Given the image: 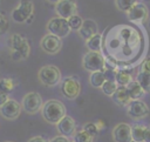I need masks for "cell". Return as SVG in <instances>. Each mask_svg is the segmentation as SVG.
Returning <instances> with one entry per match:
<instances>
[{"label":"cell","mask_w":150,"mask_h":142,"mask_svg":"<svg viewBox=\"0 0 150 142\" xmlns=\"http://www.w3.org/2000/svg\"><path fill=\"white\" fill-rule=\"evenodd\" d=\"M66 107L64 104L55 99L48 100L43 102V106L41 108V115L45 121H47L50 124H56L63 116H66Z\"/></svg>","instance_id":"cell-1"},{"label":"cell","mask_w":150,"mask_h":142,"mask_svg":"<svg viewBox=\"0 0 150 142\" xmlns=\"http://www.w3.org/2000/svg\"><path fill=\"white\" fill-rule=\"evenodd\" d=\"M9 46L12 49V59L23 60L28 58L30 47L27 39L21 34H13L9 39Z\"/></svg>","instance_id":"cell-2"},{"label":"cell","mask_w":150,"mask_h":142,"mask_svg":"<svg viewBox=\"0 0 150 142\" xmlns=\"http://www.w3.org/2000/svg\"><path fill=\"white\" fill-rule=\"evenodd\" d=\"M38 77H39V81L47 87L56 86L62 81V75L60 69L53 65H47L41 67L38 73Z\"/></svg>","instance_id":"cell-3"},{"label":"cell","mask_w":150,"mask_h":142,"mask_svg":"<svg viewBox=\"0 0 150 142\" xmlns=\"http://www.w3.org/2000/svg\"><path fill=\"white\" fill-rule=\"evenodd\" d=\"M82 65H83V68L90 73L103 70L105 68V58L102 55V53L89 50L88 53L84 54L82 59Z\"/></svg>","instance_id":"cell-4"},{"label":"cell","mask_w":150,"mask_h":142,"mask_svg":"<svg viewBox=\"0 0 150 142\" xmlns=\"http://www.w3.org/2000/svg\"><path fill=\"white\" fill-rule=\"evenodd\" d=\"M47 32L49 34H53V35H56L59 38H64L67 35H69L70 33V27H69V23H68V20L67 19H63V18H60V16H55V18H52L48 22H47Z\"/></svg>","instance_id":"cell-5"},{"label":"cell","mask_w":150,"mask_h":142,"mask_svg":"<svg viewBox=\"0 0 150 142\" xmlns=\"http://www.w3.org/2000/svg\"><path fill=\"white\" fill-rule=\"evenodd\" d=\"M34 4L32 0H20L18 6L12 11V18L15 22H26L33 15Z\"/></svg>","instance_id":"cell-6"},{"label":"cell","mask_w":150,"mask_h":142,"mask_svg":"<svg viewBox=\"0 0 150 142\" xmlns=\"http://www.w3.org/2000/svg\"><path fill=\"white\" fill-rule=\"evenodd\" d=\"M60 89H61L62 95L66 99L74 100L79 96V94L81 92V83H80L79 79H76L74 76H68L61 81Z\"/></svg>","instance_id":"cell-7"},{"label":"cell","mask_w":150,"mask_h":142,"mask_svg":"<svg viewBox=\"0 0 150 142\" xmlns=\"http://www.w3.org/2000/svg\"><path fill=\"white\" fill-rule=\"evenodd\" d=\"M22 109L28 114H35L38 111H41V108L43 106L42 97L36 92H29L27 93L22 99Z\"/></svg>","instance_id":"cell-8"},{"label":"cell","mask_w":150,"mask_h":142,"mask_svg":"<svg viewBox=\"0 0 150 142\" xmlns=\"http://www.w3.org/2000/svg\"><path fill=\"white\" fill-rule=\"evenodd\" d=\"M127 114L132 120H142L149 115V107L142 100H132L127 106Z\"/></svg>","instance_id":"cell-9"},{"label":"cell","mask_w":150,"mask_h":142,"mask_svg":"<svg viewBox=\"0 0 150 142\" xmlns=\"http://www.w3.org/2000/svg\"><path fill=\"white\" fill-rule=\"evenodd\" d=\"M127 15H128V19L132 23L141 25V23H143L149 18V11H148V7L145 6V4L141 2V1H137L128 11Z\"/></svg>","instance_id":"cell-10"},{"label":"cell","mask_w":150,"mask_h":142,"mask_svg":"<svg viewBox=\"0 0 150 142\" xmlns=\"http://www.w3.org/2000/svg\"><path fill=\"white\" fill-rule=\"evenodd\" d=\"M40 47L41 49L47 53V54H56L61 50V47H62V40L61 38L56 36V35H53V34H46L41 41H40Z\"/></svg>","instance_id":"cell-11"},{"label":"cell","mask_w":150,"mask_h":142,"mask_svg":"<svg viewBox=\"0 0 150 142\" xmlns=\"http://www.w3.org/2000/svg\"><path fill=\"white\" fill-rule=\"evenodd\" d=\"M55 13L56 16L68 20L70 16L77 14V4L75 0H60L55 4Z\"/></svg>","instance_id":"cell-12"},{"label":"cell","mask_w":150,"mask_h":142,"mask_svg":"<svg viewBox=\"0 0 150 142\" xmlns=\"http://www.w3.org/2000/svg\"><path fill=\"white\" fill-rule=\"evenodd\" d=\"M21 110H22V106L18 101L9 99L5 104H2L0 107V115L6 120L12 121L20 116Z\"/></svg>","instance_id":"cell-13"},{"label":"cell","mask_w":150,"mask_h":142,"mask_svg":"<svg viewBox=\"0 0 150 142\" xmlns=\"http://www.w3.org/2000/svg\"><path fill=\"white\" fill-rule=\"evenodd\" d=\"M56 129H57V131H59L60 135L66 136V137H68V138L74 137L75 133L77 131L75 120H74L71 116H68V115L63 116V117L56 123Z\"/></svg>","instance_id":"cell-14"},{"label":"cell","mask_w":150,"mask_h":142,"mask_svg":"<svg viewBox=\"0 0 150 142\" xmlns=\"http://www.w3.org/2000/svg\"><path fill=\"white\" fill-rule=\"evenodd\" d=\"M114 142H131V126L125 122H121L112 128L111 131Z\"/></svg>","instance_id":"cell-15"},{"label":"cell","mask_w":150,"mask_h":142,"mask_svg":"<svg viewBox=\"0 0 150 142\" xmlns=\"http://www.w3.org/2000/svg\"><path fill=\"white\" fill-rule=\"evenodd\" d=\"M97 33H98V26L94 20H91V19L83 20V23H82L81 28L79 29V34L84 41Z\"/></svg>","instance_id":"cell-16"},{"label":"cell","mask_w":150,"mask_h":142,"mask_svg":"<svg viewBox=\"0 0 150 142\" xmlns=\"http://www.w3.org/2000/svg\"><path fill=\"white\" fill-rule=\"evenodd\" d=\"M112 100L115 101L116 104H118L120 107H127L132 100L129 96V93L127 90V87H117L116 92L112 95Z\"/></svg>","instance_id":"cell-17"},{"label":"cell","mask_w":150,"mask_h":142,"mask_svg":"<svg viewBox=\"0 0 150 142\" xmlns=\"http://www.w3.org/2000/svg\"><path fill=\"white\" fill-rule=\"evenodd\" d=\"M127 90H128L131 100H141L143 97V95L145 94V92L142 89V87L139 86V83L136 80H132L127 86Z\"/></svg>","instance_id":"cell-18"},{"label":"cell","mask_w":150,"mask_h":142,"mask_svg":"<svg viewBox=\"0 0 150 142\" xmlns=\"http://www.w3.org/2000/svg\"><path fill=\"white\" fill-rule=\"evenodd\" d=\"M86 46L90 52L101 53L102 52V34L97 33L93 35L91 38H89L88 40H86Z\"/></svg>","instance_id":"cell-19"},{"label":"cell","mask_w":150,"mask_h":142,"mask_svg":"<svg viewBox=\"0 0 150 142\" xmlns=\"http://www.w3.org/2000/svg\"><path fill=\"white\" fill-rule=\"evenodd\" d=\"M146 126L141 123H135L131 126V137L135 142H144V134H145Z\"/></svg>","instance_id":"cell-20"},{"label":"cell","mask_w":150,"mask_h":142,"mask_svg":"<svg viewBox=\"0 0 150 142\" xmlns=\"http://www.w3.org/2000/svg\"><path fill=\"white\" fill-rule=\"evenodd\" d=\"M115 81H116L117 86H120V87H127L132 81V75L129 72L121 69V70H117L116 72Z\"/></svg>","instance_id":"cell-21"},{"label":"cell","mask_w":150,"mask_h":142,"mask_svg":"<svg viewBox=\"0 0 150 142\" xmlns=\"http://www.w3.org/2000/svg\"><path fill=\"white\" fill-rule=\"evenodd\" d=\"M89 82L94 88H101L103 86V83L105 82V77H104L103 70H97V72L90 73Z\"/></svg>","instance_id":"cell-22"},{"label":"cell","mask_w":150,"mask_h":142,"mask_svg":"<svg viewBox=\"0 0 150 142\" xmlns=\"http://www.w3.org/2000/svg\"><path fill=\"white\" fill-rule=\"evenodd\" d=\"M136 81L139 83V86L142 87V89L145 93H150V73L146 72H139L137 74Z\"/></svg>","instance_id":"cell-23"},{"label":"cell","mask_w":150,"mask_h":142,"mask_svg":"<svg viewBox=\"0 0 150 142\" xmlns=\"http://www.w3.org/2000/svg\"><path fill=\"white\" fill-rule=\"evenodd\" d=\"M15 87V82L11 77H2L0 79V93L9 94Z\"/></svg>","instance_id":"cell-24"},{"label":"cell","mask_w":150,"mask_h":142,"mask_svg":"<svg viewBox=\"0 0 150 142\" xmlns=\"http://www.w3.org/2000/svg\"><path fill=\"white\" fill-rule=\"evenodd\" d=\"M117 87H118V86H117L116 81H108V80H105V82H104L103 86L101 87V90H102L103 94H105L107 96H112L114 93L116 92Z\"/></svg>","instance_id":"cell-25"},{"label":"cell","mask_w":150,"mask_h":142,"mask_svg":"<svg viewBox=\"0 0 150 142\" xmlns=\"http://www.w3.org/2000/svg\"><path fill=\"white\" fill-rule=\"evenodd\" d=\"M73 140H74L75 142H94L95 138H94L93 136H90L86 130L80 129V130H77V131L75 133Z\"/></svg>","instance_id":"cell-26"},{"label":"cell","mask_w":150,"mask_h":142,"mask_svg":"<svg viewBox=\"0 0 150 142\" xmlns=\"http://www.w3.org/2000/svg\"><path fill=\"white\" fill-rule=\"evenodd\" d=\"M137 2V0H115V5L117 9L128 13V11Z\"/></svg>","instance_id":"cell-27"},{"label":"cell","mask_w":150,"mask_h":142,"mask_svg":"<svg viewBox=\"0 0 150 142\" xmlns=\"http://www.w3.org/2000/svg\"><path fill=\"white\" fill-rule=\"evenodd\" d=\"M68 23H69V27H70L71 31L79 32V29L81 28V26L83 23V19L79 14H75V15H73L68 19Z\"/></svg>","instance_id":"cell-28"},{"label":"cell","mask_w":150,"mask_h":142,"mask_svg":"<svg viewBox=\"0 0 150 142\" xmlns=\"http://www.w3.org/2000/svg\"><path fill=\"white\" fill-rule=\"evenodd\" d=\"M83 130H86L90 136H93L94 138L98 135V131H100V129L97 128V126H96V123H94V122H87L84 126H83V128H82Z\"/></svg>","instance_id":"cell-29"},{"label":"cell","mask_w":150,"mask_h":142,"mask_svg":"<svg viewBox=\"0 0 150 142\" xmlns=\"http://www.w3.org/2000/svg\"><path fill=\"white\" fill-rule=\"evenodd\" d=\"M8 28H9L8 19L0 13V35H4L8 31Z\"/></svg>","instance_id":"cell-30"},{"label":"cell","mask_w":150,"mask_h":142,"mask_svg":"<svg viewBox=\"0 0 150 142\" xmlns=\"http://www.w3.org/2000/svg\"><path fill=\"white\" fill-rule=\"evenodd\" d=\"M116 72H117V69L104 68V69H103V73H104V77H105V80H108V81H115Z\"/></svg>","instance_id":"cell-31"},{"label":"cell","mask_w":150,"mask_h":142,"mask_svg":"<svg viewBox=\"0 0 150 142\" xmlns=\"http://www.w3.org/2000/svg\"><path fill=\"white\" fill-rule=\"evenodd\" d=\"M142 72H146L150 73V56H148L146 59H144V61L142 62Z\"/></svg>","instance_id":"cell-32"},{"label":"cell","mask_w":150,"mask_h":142,"mask_svg":"<svg viewBox=\"0 0 150 142\" xmlns=\"http://www.w3.org/2000/svg\"><path fill=\"white\" fill-rule=\"evenodd\" d=\"M49 142H69V138L66 136H62V135H57V136H54L53 138H50Z\"/></svg>","instance_id":"cell-33"},{"label":"cell","mask_w":150,"mask_h":142,"mask_svg":"<svg viewBox=\"0 0 150 142\" xmlns=\"http://www.w3.org/2000/svg\"><path fill=\"white\" fill-rule=\"evenodd\" d=\"M8 100H9L8 94H6V93H0V107H1L2 104H5Z\"/></svg>","instance_id":"cell-34"},{"label":"cell","mask_w":150,"mask_h":142,"mask_svg":"<svg viewBox=\"0 0 150 142\" xmlns=\"http://www.w3.org/2000/svg\"><path fill=\"white\" fill-rule=\"evenodd\" d=\"M28 142H49V141H48L47 138L42 137V136H34V137L29 138Z\"/></svg>","instance_id":"cell-35"},{"label":"cell","mask_w":150,"mask_h":142,"mask_svg":"<svg viewBox=\"0 0 150 142\" xmlns=\"http://www.w3.org/2000/svg\"><path fill=\"white\" fill-rule=\"evenodd\" d=\"M144 142H150V126H146L144 134Z\"/></svg>","instance_id":"cell-36"},{"label":"cell","mask_w":150,"mask_h":142,"mask_svg":"<svg viewBox=\"0 0 150 142\" xmlns=\"http://www.w3.org/2000/svg\"><path fill=\"white\" fill-rule=\"evenodd\" d=\"M96 123V126H97V128L101 130L103 127H104V123H102V121H97V122H95Z\"/></svg>","instance_id":"cell-37"},{"label":"cell","mask_w":150,"mask_h":142,"mask_svg":"<svg viewBox=\"0 0 150 142\" xmlns=\"http://www.w3.org/2000/svg\"><path fill=\"white\" fill-rule=\"evenodd\" d=\"M46 1H48V2H50V4H57L60 0H46Z\"/></svg>","instance_id":"cell-38"},{"label":"cell","mask_w":150,"mask_h":142,"mask_svg":"<svg viewBox=\"0 0 150 142\" xmlns=\"http://www.w3.org/2000/svg\"><path fill=\"white\" fill-rule=\"evenodd\" d=\"M69 142H75V141H74L73 138H69Z\"/></svg>","instance_id":"cell-39"},{"label":"cell","mask_w":150,"mask_h":142,"mask_svg":"<svg viewBox=\"0 0 150 142\" xmlns=\"http://www.w3.org/2000/svg\"><path fill=\"white\" fill-rule=\"evenodd\" d=\"M149 29H150V18H149Z\"/></svg>","instance_id":"cell-40"},{"label":"cell","mask_w":150,"mask_h":142,"mask_svg":"<svg viewBox=\"0 0 150 142\" xmlns=\"http://www.w3.org/2000/svg\"><path fill=\"white\" fill-rule=\"evenodd\" d=\"M6 142H12V141H6Z\"/></svg>","instance_id":"cell-41"},{"label":"cell","mask_w":150,"mask_h":142,"mask_svg":"<svg viewBox=\"0 0 150 142\" xmlns=\"http://www.w3.org/2000/svg\"><path fill=\"white\" fill-rule=\"evenodd\" d=\"M131 142H135V141H131Z\"/></svg>","instance_id":"cell-42"}]
</instances>
